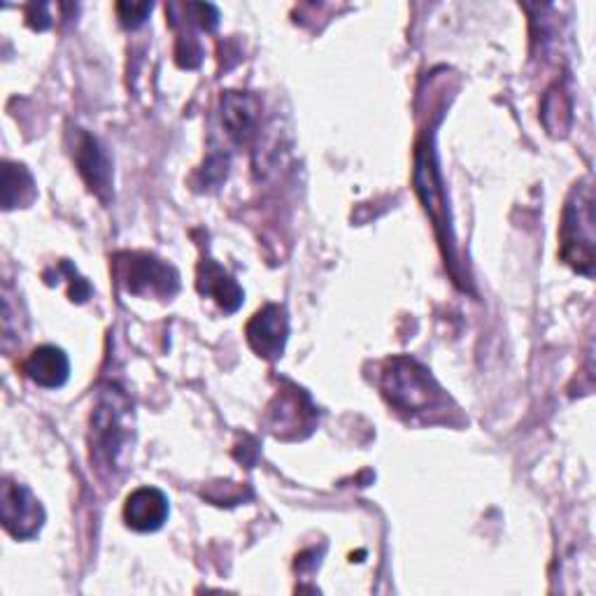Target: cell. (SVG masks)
<instances>
[{"instance_id": "cell-1", "label": "cell", "mask_w": 596, "mask_h": 596, "mask_svg": "<svg viewBox=\"0 0 596 596\" xmlns=\"http://www.w3.org/2000/svg\"><path fill=\"white\" fill-rule=\"evenodd\" d=\"M382 390L392 406L408 412H424L440 399L429 373L403 356L392 359L382 371Z\"/></svg>"}, {"instance_id": "cell-2", "label": "cell", "mask_w": 596, "mask_h": 596, "mask_svg": "<svg viewBox=\"0 0 596 596\" xmlns=\"http://www.w3.org/2000/svg\"><path fill=\"white\" fill-rule=\"evenodd\" d=\"M592 189L578 192L576 201L568 203L561 224V254L568 264L585 275L594 266V213Z\"/></svg>"}, {"instance_id": "cell-3", "label": "cell", "mask_w": 596, "mask_h": 596, "mask_svg": "<svg viewBox=\"0 0 596 596\" xmlns=\"http://www.w3.org/2000/svg\"><path fill=\"white\" fill-rule=\"evenodd\" d=\"M117 271L126 292L136 296H173L179 287L175 268L149 254L117 256Z\"/></svg>"}, {"instance_id": "cell-4", "label": "cell", "mask_w": 596, "mask_h": 596, "mask_svg": "<svg viewBox=\"0 0 596 596\" xmlns=\"http://www.w3.org/2000/svg\"><path fill=\"white\" fill-rule=\"evenodd\" d=\"M0 508H3V525L14 538H31L42 527L45 512L40 501L23 485L12 480L3 482V495H0Z\"/></svg>"}, {"instance_id": "cell-5", "label": "cell", "mask_w": 596, "mask_h": 596, "mask_svg": "<svg viewBox=\"0 0 596 596\" xmlns=\"http://www.w3.org/2000/svg\"><path fill=\"white\" fill-rule=\"evenodd\" d=\"M290 335L287 313L280 305H266L247 324V341L256 354L266 359H277L284 352V343Z\"/></svg>"}, {"instance_id": "cell-6", "label": "cell", "mask_w": 596, "mask_h": 596, "mask_svg": "<svg viewBox=\"0 0 596 596\" xmlns=\"http://www.w3.org/2000/svg\"><path fill=\"white\" fill-rule=\"evenodd\" d=\"M168 517V499L157 487H140L124 506V520L136 531H157Z\"/></svg>"}, {"instance_id": "cell-7", "label": "cell", "mask_w": 596, "mask_h": 596, "mask_svg": "<svg viewBox=\"0 0 596 596\" xmlns=\"http://www.w3.org/2000/svg\"><path fill=\"white\" fill-rule=\"evenodd\" d=\"M75 162L91 192H96L100 198H106L113 187V164L108 154L100 149L98 140L89 134H77Z\"/></svg>"}, {"instance_id": "cell-8", "label": "cell", "mask_w": 596, "mask_h": 596, "mask_svg": "<svg viewBox=\"0 0 596 596\" xmlns=\"http://www.w3.org/2000/svg\"><path fill=\"white\" fill-rule=\"evenodd\" d=\"M198 292L203 296L215 299L226 310V313H236L243 303L241 284L233 280L219 264L211 262V258L198 266Z\"/></svg>"}, {"instance_id": "cell-9", "label": "cell", "mask_w": 596, "mask_h": 596, "mask_svg": "<svg viewBox=\"0 0 596 596\" xmlns=\"http://www.w3.org/2000/svg\"><path fill=\"white\" fill-rule=\"evenodd\" d=\"M23 371L36 384L47 387V390H55V387H61L68 380L70 364L63 350L55 345H42L26 359Z\"/></svg>"}, {"instance_id": "cell-10", "label": "cell", "mask_w": 596, "mask_h": 596, "mask_svg": "<svg viewBox=\"0 0 596 596\" xmlns=\"http://www.w3.org/2000/svg\"><path fill=\"white\" fill-rule=\"evenodd\" d=\"M256 100L243 94H226L224 96V124L228 128V136L236 143H247L254 136L256 126Z\"/></svg>"}, {"instance_id": "cell-11", "label": "cell", "mask_w": 596, "mask_h": 596, "mask_svg": "<svg viewBox=\"0 0 596 596\" xmlns=\"http://www.w3.org/2000/svg\"><path fill=\"white\" fill-rule=\"evenodd\" d=\"M121 427V414L117 412L115 403H106L96 410L94 420V440L96 452L106 455L108 461H115L117 452L121 450V440L126 438V431Z\"/></svg>"}, {"instance_id": "cell-12", "label": "cell", "mask_w": 596, "mask_h": 596, "mask_svg": "<svg viewBox=\"0 0 596 596\" xmlns=\"http://www.w3.org/2000/svg\"><path fill=\"white\" fill-rule=\"evenodd\" d=\"M29 196H36L31 175L26 173L23 166L6 164V168H3V205L10 211V207L31 203Z\"/></svg>"}, {"instance_id": "cell-13", "label": "cell", "mask_w": 596, "mask_h": 596, "mask_svg": "<svg viewBox=\"0 0 596 596\" xmlns=\"http://www.w3.org/2000/svg\"><path fill=\"white\" fill-rule=\"evenodd\" d=\"M275 427L282 431L287 429H305L310 424V418H313V408L307 406V399L303 394H292V397H282L280 399V410H275ZM277 429V431H280Z\"/></svg>"}, {"instance_id": "cell-14", "label": "cell", "mask_w": 596, "mask_h": 596, "mask_svg": "<svg viewBox=\"0 0 596 596\" xmlns=\"http://www.w3.org/2000/svg\"><path fill=\"white\" fill-rule=\"evenodd\" d=\"M152 10L147 3H119L117 12L126 26H138L145 21V14Z\"/></svg>"}]
</instances>
